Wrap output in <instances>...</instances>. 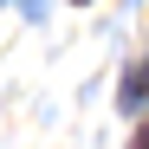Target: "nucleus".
<instances>
[{"label":"nucleus","instance_id":"nucleus-1","mask_svg":"<svg viewBox=\"0 0 149 149\" xmlns=\"http://www.w3.org/2000/svg\"><path fill=\"white\" fill-rule=\"evenodd\" d=\"M143 97H149V65H136L130 78H123V97H117V104H123V110H136Z\"/></svg>","mask_w":149,"mask_h":149},{"label":"nucleus","instance_id":"nucleus-2","mask_svg":"<svg viewBox=\"0 0 149 149\" xmlns=\"http://www.w3.org/2000/svg\"><path fill=\"white\" fill-rule=\"evenodd\" d=\"M19 13H26V19H45V0H19Z\"/></svg>","mask_w":149,"mask_h":149},{"label":"nucleus","instance_id":"nucleus-3","mask_svg":"<svg viewBox=\"0 0 149 149\" xmlns=\"http://www.w3.org/2000/svg\"><path fill=\"white\" fill-rule=\"evenodd\" d=\"M130 149H149V123H143V130H136V143H130Z\"/></svg>","mask_w":149,"mask_h":149},{"label":"nucleus","instance_id":"nucleus-4","mask_svg":"<svg viewBox=\"0 0 149 149\" xmlns=\"http://www.w3.org/2000/svg\"><path fill=\"white\" fill-rule=\"evenodd\" d=\"M71 7H84V0H71Z\"/></svg>","mask_w":149,"mask_h":149}]
</instances>
